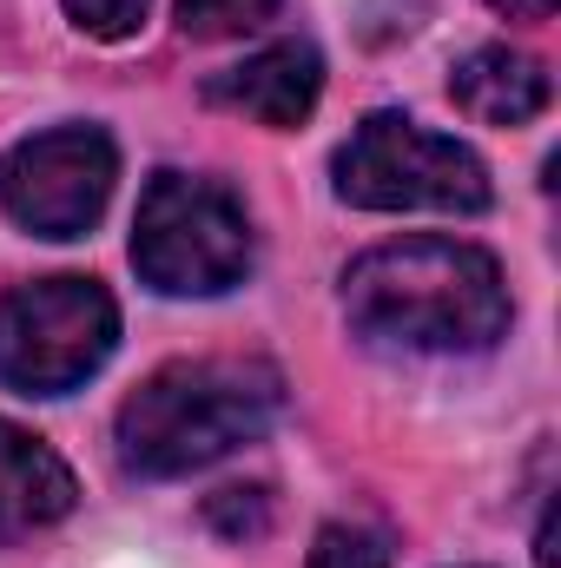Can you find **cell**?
<instances>
[{
	"mask_svg": "<svg viewBox=\"0 0 561 568\" xmlns=\"http://www.w3.org/2000/svg\"><path fill=\"white\" fill-rule=\"evenodd\" d=\"M310 568H390V536L370 523H324L310 542Z\"/></svg>",
	"mask_w": 561,
	"mask_h": 568,
	"instance_id": "cell-10",
	"label": "cell"
},
{
	"mask_svg": "<svg viewBox=\"0 0 561 568\" xmlns=\"http://www.w3.org/2000/svg\"><path fill=\"white\" fill-rule=\"evenodd\" d=\"M284 410V377L265 357H178L152 371L120 404V463L126 476L172 483L245 443H258Z\"/></svg>",
	"mask_w": 561,
	"mask_h": 568,
	"instance_id": "cell-2",
	"label": "cell"
},
{
	"mask_svg": "<svg viewBox=\"0 0 561 568\" xmlns=\"http://www.w3.org/2000/svg\"><path fill=\"white\" fill-rule=\"evenodd\" d=\"M133 272L159 297H218L252 272V219L245 205L198 172H159L140 192L133 219Z\"/></svg>",
	"mask_w": 561,
	"mask_h": 568,
	"instance_id": "cell-3",
	"label": "cell"
},
{
	"mask_svg": "<svg viewBox=\"0 0 561 568\" xmlns=\"http://www.w3.org/2000/svg\"><path fill=\"white\" fill-rule=\"evenodd\" d=\"M73 496H80L73 469L33 429L0 417V549L33 536V529H53L73 509Z\"/></svg>",
	"mask_w": 561,
	"mask_h": 568,
	"instance_id": "cell-8",
	"label": "cell"
},
{
	"mask_svg": "<svg viewBox=\"0 0 561 568\" xmlns=\"http://www.w3.org/2000/svg\"><path fill=\"white\" fill-rule=\"evenodd\" d=\"M344 317L357 337L422 351V357H476L509 337V284L502 265L469 239H397L344 272Z\"/></svg>",
	"mask_w": 561,
	"mask_h": 568,
	"instance_id": "cell-1",
	"label": "cell"
},
{
	"mask_svg": "<svg viewBox=\"0 0 561 568\" xmlns=\"http://www.w3.org/2000/svg\"><path fill=\"white\" fill-rule=\"evenodd\" d=\"M120 344V304L100 278H33L0 297V384L20 397L80 390Z\"/></svg>",
	"mask_w": 561,
	"mask_h": 568,
	"instance_id": "cell-5",
	"label": "cell"
},
{
	"mask_svg": "<svg viewBox=\"0 0 561 568\" xmlns=\"http://www.w3.org/2000/svg\"><path fill=\"white\" fill-rule=\"evenodd\" d=\"M278 0H178V33L185 40H232L258 20H272Z\"/></svg>",
	"mask_w": 561,
	"mask_h": 568,
	"instance_id": "cell-11",
	"label": "cell"
},
{
	"mask_svg": "<svg viewBox=\"0 0 561 568\" xmlns=\"http://www.w3.org/2000/svg\"><path fill=\"white\" fill-rule=\"evenodd\" d=\"M496 13H509V20H549L555 13V0H489Z\"/></svg>",
	"mask_w": 561,
	"mask_h": 568,
	"instance_id": "cell-13",
	"label": "cell"
},
{
	"mask_svg": "<svg viewBox=\"0 0 561 568\" xmlns=\"http://www.w3.org/2000/svg\"><path fill=\"white\" fill-rule=\"evenodd\" d=\"M337 199L357 212H482L489 165L449 133H429L410 113H370L330 159Z\"/></svg>",
	"mask_w": 561,
	"mask_h": 568,
	"instance_id": "cell-4",
	"label": "cell"
},
{
	"mask_svg": "<svg viewBox=\"0 0 561 568\" xmlns=\"http://www.w3.org/2000/svg\"><path fill=\"white\" fill-rule=\"evenodd\" d=\"M317 93H324V60H317L310 40H272L252 60H238V67L205 80L212 106H232V113H245L258 126H278V133L310 120Z\"/></svg>",
	"mask_w": 561,
	"mask_h": 568,
	"instance_id": "cell-7",
	"label": "cell"
},
{
	"mask_svg": "<svg viewBox=\"0 0 561 568\" xmlns=\"http://www.w3.org/2000/svg\"><path fill=\"white\" fill-rule=\"evenodd\" d=\"M152 0H67V20L86 40H133Z\"/></svg>",
	"mask_w": 561,
	"mask_h": 568,
	"instance_id": "cell-12",
	"label": "cell"
},
{
	"mask_svg": "<svg viewBox=\"0 0 561 568\" xmlns=\"http://www.w3.org/2000/svg\"><path fill=\"white\" fill-rule=\"evenodd\" d=\"M449 93H456V106H462L476 126H529V120L549 106V73H542L529 53L476 47V53L449 73Z\"/></svg>",
	"mask_w": 561,
	"mask_h": 568,
	"instance_id": "cell-9",
	"label": "cell"
},
{
	"mask_svg": "<svg viewBox=\"0 0 561 568\" xmlns=\"http://www.w3.org/2000/svg\"><path fill=\"white\" fill-rule=\"evenodd\" d=\"M120 152L100 126H53L0 159V205L33 239H86L113 199Z\"/></svg>",
	"mask_w": 561,
	"mask_h": 568,
	"instance_id": "cell-6",
	"label": "cell"
}]
</instances>
